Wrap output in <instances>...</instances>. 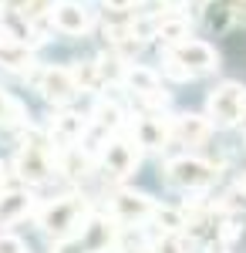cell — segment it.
Instances as JSON below:
<instances>
[{"label":"cell","instance_id":"18","mask_svg":"<svg viewBox=\"0 0 246 253\" xmlns=\"http://www.w3.org/2000/svg\"><path fill=\"white\" fill-rule=\"evenodd\" d=\"M122 125V108L115 105V101H101L95 108V115H91V128H98V132H115Z\"/></svg>","mask_w":246,"mask_h":253},{"label":"cell","instance_id":"20","mask_svg":"<svg viewBox=\"0 0 246 253\" xmlns=\"http://www.w3.org/2000/svg\"><path fill=\"white\" fill-rule=\"evenodd\" d=\"M71 75H75L78 91H95L98 84H101V75H98V64H75V68H71Z\"/></svg>","mask_w":246,"mask_h":253},{"label":"cell","instance_id":"24","mask_svg":"<svg viewBox=\"0 0 246 253\" xmlns=\"http://www.w3.org/2000/svg\"><path fill=\"white\" fill-rule=\"evenodd\" d=\"M155 219L165 230H182V213H175V210H155Z\"/></svg>","mask_w":246,"mask_h":253},{"label":"cell","instance_id":"16","mask_svg":"<svg viewBox=\"0 0 246 253\" xmlns=\"http://www.w3.org/2000/svg\"><path fill=\"white\" fill-rule=\"evenodd\" d=\"M57 7V0H14V14L27 24H34L41 17H51Z\"/></svg>","mask_w":246,"mask_h":253},{"label":"cell","instance_id":"13","mask_svg":"<svg viewBox=\"0 0 246 253\" xmlns=\"http://www.w3.org/2000/svg\"><path fill=\"white\" fill-rule=\"evenodd\" d=\"M31 213V193L24 189H3L0 193V226H10Z\"/></svg>","mask_w":246,"mask_h":253},{"label":"cell","instance_id":"26","mask_svg":"<svg viewBox=\"0 0 246 253\" xmlns=\"http://www.w3.org/2000/svg\"><path fill=\"white\" fill-rule=\"evenodd\" d=\"M105 3H108V10H128L135 0H105Z\"/></svg>","mask_w":246,"mask_h":253},{"label":"cell","instance_id":"9","mask_svg":"<svg viewBox=\"0 0 246 253\" xmlns=\"http://www.w3.org/2000/svg\"><path fill=\"white\" fill-rule=\"evenodd\" d=\"M51 20H54V27L61 34H71V38L91 31V14L81 3H75V0H61L54 7V14H51Z\"/></svg>","mask_w":246,"mask_h":253},{"label":"cell","instance_id":"10","mask_svg":"<svg viewBox=\"0 0 246 253\" xmlns=\"http://www.w3.org/2000/svg\"><path fill=\"white\" fill-rule=\"evenodd\" d=\"M84 132H88V118L75 115V112H61L51 122V138H54L61 149H75Z\"/></svg>","mask_w":246,"mask_h":253},{"label":"cell","instance_id":"14","mask_svg":"<svg viewBox=\"0 0 246 253\" xmlns=\"http://www.w3.org/2000/svg\"><path fill=\"white\" fill-rule=\"evenodd\" d=\"M0 64L10 68V71H27L34 64V54L24 41H14L7 34H0Z\"/></svg>","mask_w":246,"mask_h":253},{"label":"cell","instance_id":"12","mask_svg":"<svg viewBox=\"0 0 246 253\" xmlns=\"http://www.w3.org/2000/svg\"><path fill=\"white\" fill-rule=\"evenodd\" d=\"M212 132V125H209V118L203 115H179L172 118V138L175 142H182V145H203Z\"/></svg>","mask_w":246,"mask_h":253},{"label":"cell","instance_id":"28","mask_svg":"<svg viewBox=\"0 0 246 253\" xmlns=\"http://www.w3.org/2000/svg\"><path fill=\"white\" fill-rule=\"evenodd\" d=\"M0 179H3V169H0Z\"/></svg>","mask_w":246,"mask_h":253},{"label":"cell","instance_id":"21","mask_svg":"<svg viewBox=\"0 0 246 253\" xmlns=\"http://www.w3.org/2000/svg\"><path fill=\"white\" fill-rule=\"evenodd\" d=\"M95 64H98V75H101V84H105V81H125V71H128V68L122 64V58H118V54L98 58Z\"/></svg>","mask_w":246,"mask_h":253},{"label":"cell","instance_id":"17","mask_svg":"<svg viewBox=\"0 0 246 253\" xmlns=\"http://www.w3.org/2000/svg\"><path fill=\"white\" fill-rule=\"evenodd\" d=\"M125 84L132 88V95H149V91H159V75L149 71V68H128L125 71Z\"/></svg>","mask_w":246,"mask_h":253},{"label":"cell","instance_id":"5","mask_svg":"<svg viewBox=\"0 0 246 253\" xmlns=\"http://www.w3.org/2000/svg\"><path fill=\"white\" fill-rule=\"evenodd\" d=\"M17 172H20V179H27L31 186H41V182H47V179L54 175V159H51V149H47L44 138L31 135L24 145H20Z\"/></svg>","mask_w":246,"mask_h":253},{"label":"cell","instance_id":"3","mask_svg":"<svg viewBox=\"0 0 246 253\" xmlns=\"http://www.w3.org/2000/svg\"><path fill=\"white\" fill-rule=\"evenodd\" d=\"M138 159H142V142L135 138V132H118L101 149V169L115 179H125L138 169Z\"/></svg>","mask_w":246,"mask_h":253},{"label":"cell","instance_id":"27","mask_svg":"<svg viewBox=\"0 0 246 253\" xmlns=\"http://www.w3.org/2000/svg\"><path fill=\"white\" fill-rule=\"evenodd\" d=\"M243 132H246V115H243Z\"/></svg>","mask_w":246,"mask_h":253},{"label":"cell","instance_id":"6","mask_svg":"<svg viewBox=\"0 0 246 253\" xmlns=\"http://www.w3.org/2000/svg\"><path fill=\"white\" fill-rule=\"evenodd\" d=\"M165 175H169L172 186L179 189H206L216 182V169L209 166L206 159H196V156H179V159H169L165 166Z\"/></svg>","mask_w":246,"mask_h":253},{"label":"cell","instance_id":"23","mask_svg":"<svg viewBox=\"0 0 246 253\" xmlns=\"http://www.w3.org/2000/svg\"><path fill=\"white\" fill-rule=\"evenodd\" d=\"M17 122H24V108H20V101H14L10 95L0 91V125H17Z\"/></svg>","mask_w":246,"mask_h":253},{"label":"cell","instance_id":"19","mask_svg":"<svg viewBox=\"0 0 246 253\" xmlns=\"http://www.w3.org/2000/svg\"><path fill=\"white\" fill-rule=\"evenodd\" d=\"M152 253H189V243L179 230H162L152 243Z\"/></svg>","mask_w":246,"mask_h":253},{"label":"cell","instance_id":"8","mask_svg":"<svg viewBox=\"0 0 246 253\" xmlns=\"http://www.w3.org/2000/svg\"><path fill=\"white\" fill-rule=\"evenodd\" d=\"M38 91H41V98L51 101V105H68V101H75L78 84H75L71 68H44L38 75Z\"/></svg>","mask_w":246,"mask_h":253},{"label":"cell","instance_id":"25","mask_svg":"<svg viewBox=\"0 0 246 253\" xmlns=\"http://www.w3.org/2000/svg\"><path fill=\"white\" fill-rule=\"evenodd\" d=\"M0 253H27V247H24V240H17V236L0 233Z\"/></svg>","mask_w":246,"mask_h":253},{"label":"cell","instance_id":"1","mask_svg":"<svg viewBox=\"0 0 246 253\" xmlns=\"http://www.w3.org/2000/svg\"><path fill=\"white\" fill-rule=\"evenodd\" d=\"M38 223H41V230L47 236H54L57 243L71 240V236H78L88 226V203H84V196H61V199L47 203L41 210Z\"/></svg>","mask_w":246,"mask_h":253},{"label":"cell","instance_id":"7","mask_svg":"<svg viewBox=\"0 0 246 253\" xmlns=\"http://www.w3.org/2000/svg\"><path fill=\"white\" fill-rule=\"evenodd\" d=\"M155 216V203H152L145 193H132V189H122V193L112 196V219L115 223H145Z\"/></svg>","mask_w":246,"mask_h":253},{"label":"cell","instance_id":"2","mask_svg":"<svg viewBox=\"0 0 246 253\" xmlns=\"http://www.w3.org/2000/svg\"><path fill=\"white\" fill-rule=\"evenodd\" d=\"M219 64V54L206 41H179L165 47V71L172 78H196Z\"/></svg>","mask_w":246,"mask_h":253},{"label":"cell","instance_id":"22","mask_svg":"<svg viewBox=\"0 0 246 253\" xmlns=\"http://www.w3.org/2000/svg\"><path fill=\"white\" fill-rule=\"evenodd\" d=\"M68 175H88L91 172V159L78 149H64V166H61Z\"/></svg>","mask_w":246,"mask_h":253},{"label":"cell","instance_id":"15","mask_svg":"<svg viewBox=\"0 0 246 253\" xmlns=\"http://www.w3.org/2000/svg\"><path fill=\"white\" fill-rule=\"evenodd\" d=\"M155 38L165 41V44L189 41V20L182 17V14H162V20L155 24Z\"/></svg>","mask_w":246,"mask_h":253},{"label":"cell","instance_id":"4","mask_svg":"<svg viewBox=\"0 0 246 253\" xmlns=\"http://www.w3.org/2000/svg\"><path fill=\"white\" fill-rule=\"evenodd\" d=\"M246 115V84L240 81H223L219 88H212L209 95V118L216 125H236Z\"/></svg>","mask_w":246,"mask_h":253},{"label":"cell","instance_id":"11","mask_svg":"<svg viewBox=\"0 0 246 253\" xmlns=\"http://www.w3.org/2000/svg\"><path fill=\"white\" fill-rule=\"evenodd\" d=\"M135 138L142 142V149H165V142L172 138V122L162 115H145L135 125Z\"/></svg>","mask_w":246,"mask_h":253}]
</instances>
